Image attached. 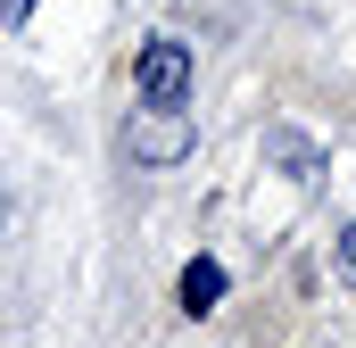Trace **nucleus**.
<instances>
[{"label":"nucleus","instance_id":"1","mask_svg":"<svg viewBox=\"0 0 356 348\" xmlns=\"http://www.w3.org/2000/svg\"><path fill=\"white\" fill-rule=\"evenodd\" d=\"M124 141H133V158H141V166H182V158H191V141H199V133H191V100H182V108H166V100L133 108V133H124Z\"/></svg>","mask_w":356,"mask_h":348},{"label":"nucleus","instance_id":"2","mask_svg":"<svg viewBox=\"0 0 356 348\" xmlns=\"http://www.w3.org/2000/svg\"><path fill=\"white\" fill-rule=\"evenodd\" d=\"M141 100H166V108L191 100V50H182L175 33H158V42L141 50Z\"/></svg>","mask_w":356,"mask_h":348},{"label":"nucleus","instance_id":"3","mask_svg":"<svg viewBox=\"0 0 356 348\" xmlns=\"http://www.w3.org/2000/svg\"><path fill=\"white\" fill-rule=\"evenodd\" d=\"M216 299H224V265H216V258H191V265H182V315H207Z\"/></svg>","mask_w":356,"mask_h":348},{"label":"nucleus","instance_id":"4","mask_svg":"<svg viewBox=\"0 0 356 348\" xmlns=\"http://www.w3.org/2000/svg\"><path fill=\"white\" fill-rule=\"evenodd\" d=\"M266 158H282L290 174H315V166H323V150H315V141H298L290 125H273V133H266Z\"/></svg>","mask_w":356,"mask_h":348},{"label":"nucleus","instance_id":"5","mask_svg":"<svg viewBox=\"0 0 356 348\" xmlns=\"http://www.w3.org/2000/svg\"><path fill=\"white\" fill-rule=\"evenodd\" d=\"M33 17V0H0V25H25Z\"/></svg>","mask_w":356,"mask_h":348},{"label":"nucleus","instance_id":"6","mask_svg":"<svg viewBox=\"0 0 356 348\" xmlns=\"http://www.w3.org/2000/svg\"><path fill=\"white\" fill-rule=\"evenodd\" d=\"M340 274L356 282V224H348V241H340Z\"/></svg>","mask_w":356,"mask_h":348},{"label":"nucleus","instance_id":"7","mask_svg":"<svg viewBox=\"0 0 356 348\" xmlns=\"http://www.w3.org/2000/svg\"><path fill=\"white\" fill-rule=\"evenodd\" d=\"M0 224H8V199H0Z\"/></svg>","mask_w":356,"mask_h":348}]
</instances>
